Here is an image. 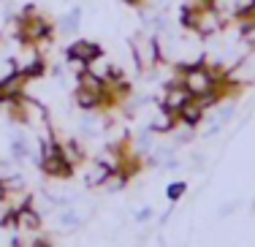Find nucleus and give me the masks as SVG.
<instances>
[{
    "instance_id": "nucleus-12",
    "label": "nucleus",
    "mask_w": 255,
    "mask_h": 247,
    "mask_svg": "<svg viewBox=\"0 0 255 247\" xmlns=\"http://www.w3.org/2000/svg\"><path fill=\"white\" fill-rule=\"evenodd\" d=\"M109 168L103 166V163H98V160H93L87 168H84V185L87 188H101L103 182H106V177H109Z\"/></svg>"
},
{
    "instance_id": "nucleus-2",
    "label": "nucleus",
    "mask_w": 255,
    "mask_h": 247,
    "mask_svg": "<svg viewBox=\"0 0 255 247\" xmlns=\"http://www.w3.org/2000/svg\"><path fill=\"white\" fill-rule=\"evenodd\" d=\"M177 74H179V82L185 84V90L193 95V98H201V95L212 93L217 87V79L209 68L198 60V63H190V65H177Z\"/></svg>"
},
{
    "instance_id": "nucleus-15",
    "label": "nucleus",
    "mask_w": 255,
    "mask_h": 247,
    "mask_svg": "<svg viewBox=\"0 0 255 247\" xmlns=\"http://www.w3.org/2000/svg\"><path fill=\"white\" fill-rule=\"evenodd\" d=\"M79 19H82V14H79V8H74L71 14L63 16V22H60V30H63V33H76Z\"/></svg>"
},
{
    "instance_id": "nucleus-4",
    "label": "nucleus",
    "mask_w": 255,
    "mask_h": 247,
    "mask_svg": "<svg viewBox=\"0 0 255 247\" xmlns=\"http://www.w3.org/2000/svg\"><path fill=\"white\" fill-rule=\"evenodd\" d=\"M38 168L44 171V177H49V179H71L74 177V166L60 155V149L57 152H49V155H41Z\"/></svg>"
},
{
    "instance_id": "nucleus-14",
    "label": "nucleus",
    "mask_w": 255,
    "mask_h": 247,
    "mask_svg": "<svg viewBox=\"0 0 255 247\" xmlns=\"http://www.w3.org/2000/svg\"><path fill=\"white\" fill-rule=\"evenodd\" d=\"M128 182H130V179H128L123 171H112V174L106 177V182L101 185V188H103V190H109V193H117V190H123Z\"/></svg>"
},
{
    "instance_id": "nucleus-11",
    "label": "nucleus",
    "mask_w": 255,
    "mask_h": 247,
    "mask_svg": "<svg viewBox=\"0 0 255 247\" xmlns=\"http://www.w3.org/2000/svg\"><path fill=\"white\" fill-rule=\"evenodd\" d=\"M44 237L46 234L41 231H30V228H16L14 237H11V245L14 247H41L44 245Z\"/></svg>"
},
{
    "instance_id": "nucleus-5",
    "label": "nucleus",
    "mask_w": 255,
    "mask_h": 247,
    "mask_svg": "<svg viewBox=\"0 0 255 247\" xmlns=\"http://www.w3.org/2000/svg\"><path fill=\"white\" fill-rule=\"evenodd\" d=\"M190 98H193V95L187 93L185 84H182V82H179V76H177L174 82H168V84H166V90H163V98H160V106H163V109H168V112L177 114V112L182 109V106H185L187 101H190Z\"/></svg>"
},
{
    "instance_id": "nucleus-16",
    "label": "nucleus",
    "mask_w": 255,
    "mask_h": 247,
    "mask_svg": "<svg viewBox=\"0 0 255 247\" xmlns=\"http://www.w3.org/2000/svg\"><path fill=\"white\" fill-rule=\"evenodd\" d=\"M14 174H19V168H16V163H11V160H3V158H0V182L11 179Z\"/></svg>"
},
{
    "instance_id": "nucleus-9",
    "label": "nucleus",
    "mask_w": 255,
    "mask_h": 247,
    "mask_svg": "<svg viewBox=\"0 0 255 247\" xmlns=\"http://www.w3.org/2000/svg\"><path fill=\"white\" fill-rule=\"evenodd\" d=\"M74 104H76L82 112H98V109H103V93H101V90L76 87V93H74Z\"/></svg>"
},
{
    "instance_id": "nucleus-20",
    "label": "nucleus",
    "mask_w": 255,
    "mask_h": 247,
    "mask_svg": "<svg viewBox=\"0 0 255 247\" xmlns=\"http://www.w3.org/2000/svg\"><path fill=\"white\" fill-rule=\"evenodd\" d=\"M5 198V182H0V201Z\"/></svg>"
},
{
    "instance_id": "nucleus-8",
    "label": "nucleus",
    "mask_w": 255,
    "mask_h": 247,
    "mask_svg": "<svg viewBox=\"0 0 255 247\" xmlns=\"http://www.w3.org/2000/svg\"><path fill=\"white\" fill-rule=\"evenodd\" d=\"M204 114H206V109L201 106V101H198V98H190V101H187V104L177 112V120H179V125H185V128H196V125H201Z\"/></svg>"
},
{
    "instance_id": "nucleus-6",
    "label": "nucleus",
    "mask_w": 255,
    "mask_h": 247,
    "mask_svg": "<svg viewBox=\"0 0 255 247\" xmlns=\"http://www.w3.org/2000/svg\"><path fill=\"white\" fill-rule=\"evenodd\" d=\"M101 52H103V49H101L98 44H95V41H90V38H79V41H74V44L68 46V52H65V57L87 65L90 60H95V57L101 55Z\"/></svg>"
},
{
    "instance_id": "nucleus-18",
    "label": "nucleus",
    "mask_w": 255,
    "mask_h": 247,
    "mask_svg": "<svg viewBox=\"0 0 255 247\" xmlns=\"http://www.w3.org/2000/svg\"><path fill=\"white\" fill-rule=\"evenodd\" d=\"M60 223H63L65 228H76V226H79V223H82V220H79V215L74 212V209H65V212L60 215Z\"/></svg>"
},
{
    "instance_id": "nucleus-10",
    "label": "nucleus",
    "mask_w": 255,
    "mask_h": 247,
    "mask_svg": "<svg viewBox=\"0 0 255 247\" xmlns=\"http://www.w3.org/2000/svg\"><path fill=\"white\" fill-rule=\"evenodd\" d=\"M177 123H179L177 114L163 109V106H157V112L152 114V120H149V130H152V133H171V130L177 128Z\"/></svg>"
},
{
    "instance_id": "nucleus-21",
    "label": "nucleus",
    "mask_w": 255,
    "mask_h": 247,
    "mask_svg": "<svg viewBox=\"0 0 255 247\" xmlns=\"http://www.w3.org/2000/svg\"><path fill=\"white\" fill-rule=\"evenodd\" d=\"M212 3H215V0H212Z\"/></svg>"
},
{
    "instance_id": "nucleus-1",
    "label": "nucleus",
    "mask_w": 255,
    "mask_h": 247,
    "mask_svg": "<svg viewBox=\"0 0 255 247\" xmlns=\"http://www.w3.org/2000/svg\"><path fill=\"white\" fill-rule=\"evenodd\" d=\"M182 27L185 30H193L198 38H212L217 35L223 27H226V16L217 11V5H204L198 11H190V8H182Z\"/></svg>"
},
{
    "instance_id": "nucleus-19",
    "label": "nucleus",
    "mask_w": 255,
    "mask_h": 247,
    "mask_svg": "<svg viewBox=\"0 0 255 247\" xmlns=\"http://www.w3.org/2000/svg\"><path fill=\"white\" fill-rule=\"evenodd\" d=\"M149 218H152V209H141V212L136 215V220H138V223H144V220H149Z\"/></svg>"
},
{
    "instance_id": "nucleus-7",
    "label": "nucleus",
    "mask_w": 255,
    "mask_h": 247,
    "mask_svg": "<svg viewBox=\"0 0 255 247\" xmlns=\"http://www.w3.org/2000/svg\"><path fill=\"white\" fill-rule=\"evenodd\" d=\"M60 155H63L74 168H79L87 160V149H84V144L79 141V138H60Z\"/></svg>"
},
{
    "instance_id": "nucleus-17",
    "label": "nucleus",
    "mask_w": 255,
    "mask_h": 247,
    "mask_svg": "<svg viewBox=\"0 0 255 247\" xmlns=\"http://www.w3.org/2000/svg\"><path fill=\"white\" fill-rule=\"evenodd\" d=\"M185 190H187V185L185 182H171L166 188V196H168V201H177V198L185 196Z\"/></svg>"
},
{
    "instance_id": "nucleus-3",
    "label": "nucleus",
    "mask_w": 255,
    "mask_h": 247,
    "mask_svg": "<svg viewBox=\"0 0 255 247\" xmlns=\"http://www.w3.org/2000/svg\"><path fill=\"white\" fill-rule=\"evenodd\" d=\"M128 46H130V55H133V60H136V68L141 71V74H149V71H155L157 65H160V52H157L155 35L136 33L130 41H128Z\"/></svg>"
},
{
    "instance_id": "nucleus-13",
    "label": "nucleus",
    "mask_w": 255,
    "mask_h": 247,
    "mask_svg": "<svg viewBox=\"0 0 255 247\" xmlns=\"http://www.w3.org/2000/svg\"><path fill=\"white\" fill-rule=\"evenodd\" d=\"M239 22V38L245 46H250V49H255V16H242Z\"/></svg>"
}]
</instances>
